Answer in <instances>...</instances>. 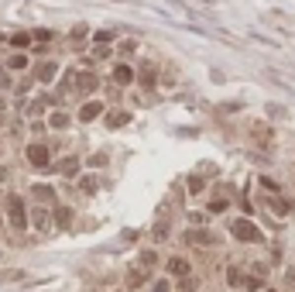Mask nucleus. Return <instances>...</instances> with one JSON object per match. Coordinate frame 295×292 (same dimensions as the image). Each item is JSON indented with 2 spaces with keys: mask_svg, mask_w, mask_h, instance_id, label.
<instances>
[{
  "mask_svg": "<svg viewBox=\"0 0 295 292\" xmlns=\"http://www.w3.org/2000/svg\"><path fill=\"white\" fill-rule=\"evenodd\" d=\"M230 234L237 237V241H244V244H258V241H264V234H261V227L254 223V220H233L230 223Z\"/></svg>",
  "mask_w": 295,
  "mask_h": 292,
  "instance_id": "obj_1",
  "label": "nucleus"
},
{
  "mask_svg": "<svg viewBox=\"0 0 295 292\" xmlns=\"http://www.w3.org/2000/svg\"><path fill=\"white\" fill-rule=\"evenodd\" d=\"M7 217H10V223H14L17 230H24V227H28V210H24L21 193H10V196H7Z\"/></svg>",
  "mask_w": 295,
  "mask_h": 292,
  "instance_id": "obj_2",
  "label": "nucleus"
},
{
  "mask_svg": "<svg viewBox=\"0 0 295 292\" xmlns=\"http://www.w3.org/2000/svg\"><path fill=\"white\" fill-rule=\"evenodd\" d=\"M28 162L35 165V168H48L52 162H48V148L41 145V141H35V145L28 148Z\"/></svg>",
  "mask_w": 295,
  "mask_h": 292,
  "instance_id": "obj_3",
  "label": "nucleus"
},
{
  "mask_svg": "<svg viewBox=\"0 0 295 292\" xmlns=\"http://www.w3.org/2000/svg\"><path fill=\"white\" fill-rule=\"evenodd\" d=\"M185 241H189V244H199V248H206V244H213L217 237H213L210 230H185Z\"/></svg>",
  "mask_w": 295,
  "mask_h": 292,
  "instance_id": "obj_4",
  "label": "nucleus"
},
{
  "mask_svg": "<svg viewBox=\"0 0 295 292\" xmlns=\"http://www.w3.org/2000/svg\"><path fill=\"white\" fill-rule=\"evenodd\" d=\"M113 83H120V86H131V83H134V69H131L127 62H120V66L113 69Z\"/></svg>",
  "mask_w": 295,
  "mask_h": 292,
  "instance_id": "obj_5",
  "label": "nucleus"
},
{
  "mask_svg": "<svg viewBox=\"0 0 295 292\" xmlns=\"http://www.w3.org/2000/svg\"><path fill=\"white\" fill-rule=\"evenodd\" d=\"M168 272L179 275V279H185V275H189V261H185L182 254H175V258H168Z\"/></svg>",
  "mask_w": 295,
  "mask_h": 292,
  "instance_id": "obj_6",
  "label": "nucleus"
},
{
  "mask_svg": "<svg viewBox=\"0 0 295 292\" xmlns=\"http://www.w3.org/2000/svg\"><path fill=\"white\" fill-rule=\"evenodd\" d=\"M89 89H96V76L93 73H79L75 76V93H89Z\"/></svg>",
  "mask_w": 295,
  "mask_h": 292,
  "instance_id": "obj_7",
  "label": "nucleus"
},
{
  "mask_svg": "<svg viewBox=\"0 0 295 292\" xmlns=\"http://www.w3.org/2000/svg\"><path fill=\"white\" fill-rule=\"evenodd\" d=\"M100 114H103V103L93 100V103H86V107L79 110V121H93V117H100Z\"/></svg>",
  "mask_w": 295,
  "mask_h": 292,
  "instance_id": "obj_8",
  "label": "nucleus"
},
{
  "mask_svg": "<svg viewBox=\"0 0 295 292\" xmlns=\"http://www.w3.org/2000/svg\"><path fill=\"white\" fill-rule=\"evenodd\" d=\"M103 121H107V127H124V124L131 121V114H127V110H117V114H107Z\"/></svg>",
  "mask_w": 295,
  "mask_h": 292,
  "instance_id": "obj_9",
  "label": "nucleus"
},
{
  "mask_svg": "<svg viewBox=\"0 0 295 292\" xmlns=\"http://www.w3.org/2000/svg\"><path fill=\"white\" fill-rule=\"evenodd\" d=\"M55 73H59V66H55V62H41V66H38V79H41V83H52Z\"/></svg>",
  "mask_w": 295,
  "mask_h": 292,
  "instance_id": "obj_10",
  "label": "nucleus"
},
{
  "mask_svg": "<svg viewBox=\"0 0 295 292\" xmlns=\"http://www.w3.org/2000/svg\"><path fill=\"white\" fill-rule=\"evenodd\" d=\"M48 124H52L55 131H66V127H69V114H62V110H55V114L48 117Z\"/></svg>",
  "mask_w": 295,
  "mask_h": 292,
  "instance_id": "obj_11",
  "label": "nucleus"
},
{
  "mask_svg": "<svg viewBox=\"0 0 295 292\" xmlns=\"http://www.w3.org/2000/svg\"><path fill=\"white\" fill-rule=\"evenodd\" d=\"M31 220H35V227H38V230H48V213H45L41 207H35V213H31Z\"/></svg>",
  "mask_w": 295,
  "mask_h": 292,
  "instance_id": "obj_12",
  "label": "nucleus"
},
{
  "mask_svg": "<svg viewBox=\"0 0 295 292\" xmlns=\"http://www.w3.org/2000/svg\"><path fill=\"white\" fill-rule=\"evenodd\" d=\"M55 223H59V227H69V223H73V210H69V207H59V213H55Z\"/></svg>",
  "mask_w": 295,
  "mask_h": 292,
  "instance_id": "obj_13",
  "label": "nucleus"
},
{
  "mask_svg": "<svg viewBox=\"0 0 295 292\" xmlns=\"http://www.w3.org/2000/svg\"><path fill=\"white\" fill-rule=\"evenodd\" d=\"M31 38H35V35H28V31H24V35H14V38H10V45H14V48H28V45H31Z\"/></svg>",
  "mask_w": 295,
  "mask_h": 292,
  "instance_id": "obj_14",
  "label": "nucleus"
},
{
  "mask_svg": "<svg viewBox=\"0 0 295 292\" xmlns=\"http://www.w3.org/2000/svg\"><path fill=\"white\" fill-rule=\"evenodd\" d=\"M75 165H79V158H66V162H59V165H55V168H59V172H66V175H69V172H75Z\"/></svg>",
  "mask_w": 295,
  "mask_h": 292,
  "instance_id": "obj_15",
  "label": "nucleus"
},
{
  "mask_svg": "<svg viewBox=\"0 0 295 292\" xmlns=\"http://www.w3.org/2000/svg\"><path fill=\"white\" fill-rule=\"evenodd\" d=\"M254 138H258V141H264V145H268V141H271V131H268V127H264V124H258V127H254Z\"/></svg>",
  "mask_w": 295,
  "mask_h": 292,
  "instance_id": "obj_16",
  "label": "nucleus"
},
{
  "mask_svg": "<svg viewBox=\"0 0 295 292\" xmlns=\"http://www.w3.org/2000/svg\"><path fill=\"white\" fill-rule=\"evenodd\" d=\"M35 196H38V200H55V189H48V186H35Z\"/></svg>",
  "mask_w": 295,
  "mask_h": 292,
  "instance_id": "obj_17",
  "label": "nucleus"
},
{
  "mask_svg": "<svg viewBox=\"0 0 295 292\" xmlns=\"http://www.w3.org/2000/svg\"><path fill=\"white\" fill-rule=\"evenodd\" d=\"M226 282H230V286H240V282H244V279H240V268L230 265V268H226Z\"/></svg>",
  "mask_w": 295,
  "mask_h": 292,
  "instance_id": "obj_18",
  "label": "nucleus"
},
{
  "mask_svg": "<svg viewBox=\"0 0 295 292\" xmlns=\"http://www.w3.org/2000/svg\"><path fill=\"white\" fill-rule=\"evenodd\" d=\"M226 210V196H217L213 203H210V213H223Z\"/></svg>",
  "mask_w": 295,
  "mask_h": 292,
  "instance_id": "obj_19",
  "label": "nucleus"
},
{
  "mask_svg": "<svg viewBox=\"0 0 295 292\" xmlns=\"http://www.w3.org/2000/svg\"><path fill=\"white\" fill-rule=\"evenodd\" d=\"M127 282H131V289H138V286H145V272H131V279H127Z\"/></svg>",
  "mask_w": 295,
  "mask_h": 292,
  "instance_id": "obj_20",
  "label": "nucleus"
},
{
  "mask_svg": "<svg viewBox=\"0 0 295 292\" xmlns=\"http://www.w3.org/2000/svg\"><path fill=\"white\" fill-rule=\"evenodd\" d=\"M189 193H203V179H199V175L189 179Z\"/></svg>",
  "mask_w": 295,
  "mask_h": 292,
  "instance_id": "obj_21",
  "label": "nucleus"
},
{
  "mask_svg": "<svg viewBox=\"0 0 295 292\" xmlns=\"http://www.w3.org/2000/svg\"><path fill=\"white\" fill-rule=\"evenodd\" d=\"M24 66H28L24 55H14V59H10V69H24Z\"/></svg>",
  "mask_w": 295,
  "mask_h": 292,
  "instance_id": "obj_22",
  "label": "nucleus"
},
{
  "mask_svg": "<svg viewBox=\"0 0 295 292\" xmlns=\"http://www.w3.org/2000/svg\"><path fill=\"white\" fill-rule=\"evenodd\" d=\"M261 186H264V189H268V193H278V182H275V179H268V175H264V179H261Z\"/></svg>",
  "mask_w": 295,
  "mask_h": 292,
  "instance_id": "obj_23",
  "label": "nucleus"
},
{
  "mask_svg": "<svg viewBox=\"0 0 295 292\" xmlns=\"http://www.w3.org/2000/svg\"><path fill=\"white\" fill-rule=\"evenodd\" d=\"M141 261H145L148 268H151V265H154V261H158V254H154V251H145V254H141Z\"/></svg>",
  "mask_w": 295,
  "mask_h": 292,
  "instance_id": "obj_24",
  "label": "nucleus"
},
{
  "mask_svg": "<svg viewBox=\"0 0 295 292\" xmlns=\"http://www.w3.org/2000/svg\"><path fill=\"white\" fill-rule=\"evenodd\" d=\"M151 292H172V286H168V282H154V286H151Z\"/></svg>",
  "mask_w": 295,
  "mask_h": 292,
  "instance_id": "obj_25",
  "label": "nucleus"
},
{
  "mask_svg": "<svg viewBox=\"0 0 295 292\" xmlns=\"http://www.w3.org/2000/svg\"><path fill=\"white\" fill-rule=\"evenodd\" d=\"M82 189H86V193H93V189H96V179H89V175H86V179H82Z\"/></svg>",
  "mask_w": 295,
  "mask_h": 292,
  "instance_id": "obj_26",
  "label": "nucleus"
},
{
  "mask_svg": "<svg viewBox=\"0 0 295 292\" xmlns=\"http://www.w3.org/2000/svg\"><path fill=\"white\" fill-rule=\"evenodd\" d=\"M10 279H21V272H0V282H10Z\"/></svg>",
  "mask_w": 295,
  "mask_h": 292,
  "instance_id": "obj_27",
  "label": "nucleus"
},
{
  "mask_svg": "<svg viewBox=\"0 0 295 292\" xmlns=\"http://www.w3.org/2000/svg\"><path fill=\"white\" fill-rule=\"evenodd\" d=\"M10 86V79H7V73H3V66H0V89H7Z\"/></svg>",
  "mask_w": 295,
  "mask_h": 292,
  "instance_id": "obj_28",
  "label": "nucleus"
},
{
  "mask_svg": "<svg viewBox=\"0 0 295 292\" xmlns=\"http://www.w3.org/2000/svg\"><path fill=\"white\" fill-rule=\"evenodd\" d=\"M271 292H275V289H271Z\"/></svg>",
  "mask_w": 295,
  "mask_h": 292,
  "instance_id": "obj_29",
  "label": "nucleus"
}]
</instances>
